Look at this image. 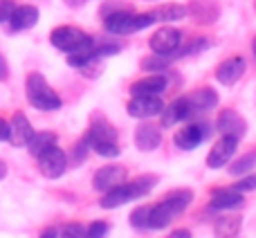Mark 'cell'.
Segmentation results:
<instances>
[{"label": "cell", "instance_id": "obj_13", "mask_svg": "<svg viewBox=\"0 0 256 238\" xmlns=\"http://www.w3.org/2000/svg\"><path fill=\"white\" fill-rule=\"evenodd\" d=\"M248 70V63H245L243 56H232L227 61H222L216 70V79L220 81L222 86H234L240 76Z\"/></svg>", "mask_w": 256, "mask_h": 238}, {"label": "cell", "instance_id": "obj_21", "mask_svg": "<svg viewBox=\"0 0 256 238\" xmlns=\"http://www.w3.org/2000/svg\"><path fill=\"white\" fill-rule=\"evenodd\" d=\"M54 144H56V135H54V132H50V130L36 132L34 130V135L27 142V150H30L32 158H38L45 148H50V146H54Z\"/></svg>", "mask_w": 256, "mask_h": 238}, {"label": "cell", "instance_id": "obj_23", "mask_svg": "<svg viewBox=\"0 0 256 238\" xmlns=\"http://www.w3.org/2000/svg\"><path fill=\"white\" fill-rule=\"evenodd\" d=\"M240 216H222L214 222V232H216L218 238H236V234L240 232Z\"/></svg>", "mask_w": 256, "mask_h": 238}, {"label": "cell", "instance_id": "obj_34", "mask_svg": "<svg viewBox=\"0 0 256 238\" xmlns=\"http://www.w3.org/2000/svg\"><path fill=\"white\" fill-rule=\"evenodd\" d=\"M88 150H90L88 142H86V140H81L79 144L74 146V162H84V160H86V155H88Z\"/></svg>", "mask_w": 256, "mask_h": 238}, {"label": "cell", "instance_id": "obj_30", "mask_svg": "<svg viewBox=\"0 0 256 238\" xmlns=\"http://www.w3.org/2000/svg\"><path fill=\"white\" fill-rule=\"evenodd\" d=\"M108 234V222L106 220H94L92 225L86 230V236L88 238H106Z\"/></svg>", "mask_w": 256, "mask_h": 238}, {"label": "cell", "instance_id": "obj_7", "mask_svg": "<svg viewBox=\"0 0 256 238\" xmlns=\"http://www.w3.org/2000/svg\"><path fill=\"white\" fill-rule=\"evenodd\" d=\"M209 135H212V126H209L207 122H196V124H189V126L180 128V130L176 132V137H173V142H176V146L182 150H194V148H198L204 140H209Z\"/></svg>", "mask_w": 256, "mask_h": 238}, {"label": "cell", "instance_id": "obj_35", "mask_svg": "<svg viewBox=\"0 0 256 238\" xmlns=\"http://www.w3.org/2000/svg\"><path fill=\"white\" fill-rule=\"evenodd\" d=\"M0 142H9V122L0 117Z\"/></svg>", "mask_w": 256, "mask_h": 238}, {"label": "cell", "instance_id": "obj_33", "mask_svg": "<svg viewBox=\"0 0 256 238\" xmlns=\"http://www.w3.org/2000/svg\"><path fill=\"white\" fill-rule=\"evenodd\" d=\"M209 45V40H204V38H196L191 45H186L182 52H178L180 56H184V54H194V52H198V50H202V48H207Z\"/></svg>", "mask_w": 256, "mask_h": 238}, {"label": "cell", "instance_id": "obj_29", "mask_svg": "<svg viewBox=\"0 0 256 238\" xmlns=\"http://www.w3.org/2000/svg\"><path fill=\"white\" fill-rule=\"evenodd\" d=\"M58 238H88V236H86V227L84 225H79V222H70V225H66L61 230Z\"/></svg>", "mask_w": 256, "mask_h": 238}, {"label": "cell", "instance_id": "obj_8", "mask_svg": "<svg viewBox=\"0 0 256 238\" xmlns=\"http://www.w3.org/2000/svg\"><path fill=\"white\" fill-rule=\"evenodd\" d=\"M182 43V34L176 30V27H162L158 30L153 36H150L148 45L155 54H162V56H173V54L180 50Z\"/></svg>", "mask_w": 256, "mask_h": 238}, {"label": "cell", "instance_id": "obj_17", "mask_svg": "<svg viewBox=\"0 0 256 238\" xmlns=\"http://www.w3.org/2000/svg\"><path fill=\"white\" fill-rule=\"evenodd\" d=\"M38 22V9L34 4H16L12 18H9V25H12L14 32H22L30 30Z\"/></svg>", "mask_w": 256, "mask_h": 238}, {"label": "cell", "instance_id": "obj_28", "mask_svg": "<svg viewBox=\"0 0 256 238\" xmlns=\"http://www.w3.org/2000/svg\"><path fill=\"white\" fill-rule=\"evenodd\" d=\"M148 212H150V207H137L130 214V225L135 230H148Z\"/></svg>", "mask_w": 256, "mask_h": 238}, {"label": "cell", "instance_id": "obj_18", "mask_svg": "<svg viewBox=\"0 0 256 238\" xmlns=\"http://www.w3.org/2000/svg\"><path fill=\"white\" fill-rule=\"evenodd\" d=\"M160 142H162V132H160L158 126H153V124H142V126H137L135 146L140 150H144V153L155 150L160 146Z\"/></svg>", "mask_w": 256, "mask_h": 238}, {"label": "cell", "instance_id": "obj_24", "mask_svg": "<svg viewBox=\"0 0 256 238\" xmlns=\"http://www.w3.org/2000/svg\"><path fill=\"white\" fill-rule=\"evenodd\" d=\"M173 214L168 212V207L160 200L158 204H153L150 207V212H148V230H164V227L168 225V222L173 220Z\"/></svg>", "mask_w": 256, "mask_h": 238}, {"label": "cell", "instance_id": "obj_3", "mask_svg": "<svg viewBox=\"0 0 256 238\" xmlns=\"http://www.w3.org/2000/svg\"><path fill=\"white\" fill-rule=\"evenodd\" d=\"M25 92H27V102L36 108V110H43V112H52L58 110L63 106L61 97L50 88V84L45 81L43 74L38 72H32L25 81Z\"/></svg>", "mask_w": 256, "mask_h": 238}, {"label": "cell", "instance_id": "obj_26", "mask_svg": "<svg viewBox=\"0 0 256 238\" xmlns=\"http://www.w3.org/2000/svg\"><path fill=\"white\" fill-rule=\"evenodd\" d=\"M254 166H256V153H245L243 158L232 164L230 173L232 176H245V173H250Z\"/></svg>", "mask_w": 256, "mask_h": 238}, {"label": "cell", "instance_id": "obj_6", "mask_svg": "<svg viewBox=\"0 0 256 238\" xmlns=\"http://www.w3.org/2000/svg\"><path fill=\"white\" fill-rule=\"evenodd\" d=\"M36 160H38L40 176L48 178V180H58V178L68 171V155H66V150L58 148L56 144L45 148Z\"/></svg>", "mask_w": 256, "mask_h": 238}, {"label": "cell", "instance_id": "obj_20", "mask_svg": "<svg viewBox=\"0 0 256 238\" xmlns=\"http://www.w3.org/2000/svg\"><path fill=\"white\" fill-rule=\"evenodd\" d=\"M186 102H189L194 115L196 112H207L218 104V94L214 92L212 88H200V90H196V92L186 94Z\"/></svg>", "mask_w": 256, "mask_h": 238}, {"label": "cell", "instance_id": "obj_38", "mask_svg": "<svg viewBox=\"0 0 256 238\" xmlns=\"http://www.w3.org/2000/svg\"><path fill=\"white\" fill-rule=\"evenodd\" d=\"M7 178V164H4V160H0V180H4Z\"/></svg>", "mask_w": 256, "mask_h": 238}, {"label": "cell", "instance_id": "obj_31", "mask_svg": "<svg viewBox=\"0 0 256 238\" xmlns=\"http://www.w3.org/2000/svg\"><path fill=\"white\" fill-rule=\"evenodd\" d=\"M236 191H240V194H248V191H254L256 189V173H250V176L240 178L236 184H232Z\"/></svg>", "mask_w": 256, "mask_h": 238}, {"label": "cell", "instance_id": "obj_2", "mask_svg": "<svg viewBox=\"0 0 256 238\" xmlns=\"http://www.w3.org/2000/svg\"><path fill=\"white\" fill-rule=\"evenodd\" d=\"M84 140L88 142L90 150H94L102 158H117L122 153L120 144H117V130L112 128L110 122H106L104 117H94L90 128L86 130Z\"/></svg>", "mask_w": 256, "mask_h": 238}, {"label": "cell", "instance_id": "obj_11", "mask_svg": "<svg viewBox=\"0 0 256 238\" xmlns=\"http://www.w3.org/2000/svg\"><path fill=\"white\" fill-rule=\"evenodd\" d=\"M236 146H238V140L230 135H222L220 140L214 144V148L209 150V158H207V166L209 168H222L236 153Z\"/></svg>", "mask_w": 256, "mask_h": 238}, {"label": "cell", "instance_id": "obj_25", "mask_svg": "<svg viewBox=\"0 0 256 238\" xmlns=\"http://www.w3.org/2000/svg\"><path fill=\"white\" fill-rule=\"evenodd\" d=\"M186 14H189V12H186L184 4L171 2V4H162V7H158L155 12H150V16H153L155 20L168 22V20H180V18H184Z\"/></svg>", "mask_w": 256, "mask_h": 238}, {"label": "cell", "instance_id": "obj_36", "mask_svg": "<svg viewBox=\"0 0 256 238\" xmlns=\"http://www.w3.org/2000/svg\"><path fill=\"white\" fill-rule=\"evenodd\" d=\"M168 238H191V232L189 230H176L168 234Z\"/></svg>", "mask_w": 256, "mask_h": 238}, {"label": "cell", "instance_id": "obj_19", "mask_svg": "<svg viewBox=\"0 0 256 238\" xmlns=\"http://www.w3.org/2000/svg\"><path fill=\"white\" fill-rule=\"evenodd\" d=\"M166 86H168L166 76L150 74V76H146V79L135 81V84L130 86V94L132 97H142V94H160V92L166 90Z\"/></svg>", "mask_w": 256, "mask_h": 238}, {"label": "cell", "instance_id": "obj_5", "mask_svg": "<svg viewBox=\"0 0 256 238\" xmlns=\"http://www.w3.org/2000/svg\"><path fill=\"white\" fill-rule=\"evenodd\" d=\"M50 43L56 50L66 54H76V52H86L94 45V40L90 38L86 32H81L79 27H70V25H61L56 30H52L50 34Z\"/></svg>", "mask_w": 256, "mask_h": 238}, {"label": "cell", "instance_id": "obj_9", "mask_svg": "<svg viewBox=\"0 0 256 238\" xmlns=\"http://www.w3.org/2000/svg\"><path fill=\"white\" fill-rule=\"evenodd\" d=\"M128 115L135 119H148L155 117L164 110V104L158 94H142V97H132L126 106Z\"/></svg>", "mask_w": 256, "mask_h": 238}, {"label": "cell", "instance_id": "obj_37", "mask_svg": "<svg viewBox=\"0 0 256 238\" xmlns=\"http://www.w3.org/2000/svg\"><path fill=\"white\" fill-rule=\"evenodd\" d=\"M58 234H61V232H58L56 227H48V230L40 234V238H58Z\"/></svg>", "mask_w": 256, "mask_h": 238}, {"label": "cell", "instance_id": "obj_12", "mask_svg": "<svg viewBox=\"0 0 256 238\" xmlns=\"http://www.w3.org/2000/svg\"><path fill=\"white\" fill-rule=\"evenodd\" d=\"M243 204V194L236 191L234 186L232 189H216L212 194V200H209V209H214V212H232V209H238Z\"/></svg>", "mask_w": 256, "mask_h": 238}, {"label": "cell", "instance_id": "obj_4", "mask_svg": "<svg viewBox=\"0 0 256 238\" xmlns=\"http://www.w3.org/2000/svg\"><path fill=\"white\" fill-rule=\"evenodd\" d=\"M155 18L150 14H130V12H112L106 16L104 27L108 34H117V36H126V34H135V32L146 30L148 25H153Z\"/></svg>", "mask_w": 256, "mask_h": 238}, {"label": "cell", "instance_id": "obj_15", "mask_svg": "<svg viewBox=\"0 0 256 238\" xmlns=\"http://www.w3.org/2000/svg\"><path fill=\"white\" fill-rule=\"evenodd\" d=\"M32 135H34V128H32L30 119L22 112H16L12 117V122H9V142L14 146H27Z\"/></svg>", "mask_w": 256, "mask_h": 238}, {"label": "cell", "instance_id": "obj_14", "mask_svg": "<svg viewBox=\"0 0 256 238\" xmlns=\"http://www.w3.org/2000/svg\"><path fill=\"white\" fill-rule=\"evenodd\" d=\"M218 130H220V135H230V137H236V140H243L245 132H248V126H245L243 117L238 115V112L234 110H222L220 115H218V122H216Z\"/></svg>", "mask_w": 256, "mask_h": 238}, {"label": "cell", "instance_id": "obj_32", "mask_svg": "<svg viewBox=\"0 0 256 238\" xmlns=\"http://www.w3.org/2000/svg\"><path fill=\"white\" fill-rule=\"evenodd\" d=\"M14 9H16V2H14V0H0V22H9Z\"/></svg>", "mask_w": 256, "mask_h": 238}, {"label": "cell", "instance_id": "obj_16", "mask_svg": "<svg viewBox=\"0 0 256 238\" xmlns=\"http://www.w3.org/2000/svg\"><path fill=\"white\" fill-rule=\"evenodd\" d=\"M160 115H162V126L168 128V126H173V124H178V122H186L189 117H194V110H191L186 97H180V99H176V102L168 104Z\"/></svg>", "mask_w": 256, "mask_h": 238}, {"label": "cell", "instance_id": "obj_27", "mask_svg": "<svg viewBox=\"0 0 256 238\" xmlns=\"http://www.w3.org/2000/svg\"><path fill=\"white\" fill-rule=\"evenodd\" d=\"M171 66V56H162V54H155V56H148L142 61V68L148 72H160V70H166Z\"/></svg>", "mask_w": 256, "mask_h": 238}, {"label": "cell", "instance_id": "obj_1", "mask_svg": "<svg viewBox=\"0 0 256 238\" xmlns=\"http://www.w3.org/2000/svg\"><path fill=\"white\" fill-rule=\"evenodd\" d=\"M158 184V178L155 176H140L135 178L132 182H122V184L112 186L110 191L102 196V207L104 209H117L122 204L130 202V200H137V198H144L146 194H150V189Z\"/></svg>", "mask_w": 256, "mask_h": 238}, {"label": "cell", "instance_id": "obj_39", "mask_svg": "<svg viewBox=\"0 0 256 238\" xmlns=\"http://www.w3.org/2000/svg\"><path fill=\"white\" fill-rule=\"evenodd\" d=\"M68 4H72V7H79V4H84L86 0H66Z\"/></svg>", "mask_w": 256, "mask_h": 238}, {"label": "cell", "instance_id": "obj_22", "mask_svg": "<svg viewBox=\"0 0 256 238\" xmlns=\"http://www.w3.org/2000/svg\"><path fill=\"white\" fill-rule=\"evenodd\" d=\"M191 200H194V194H191L189 189H182V191H173V194H168L162 202L166 204L168 212H171L173 216H180V214L191 204Z\"/></svg>", "mask_w": 256, "mask_h": 238}, {"label": "cell", "instance_id": "obj_40", "mask_svg": "<svg viewBox=\"0 0 256 238\" xmlns=\"http://www.w3.org/2000/svg\"><path fill=\"white\" fill-rule=\"evenodd\" d=\"M252 52H254V56H256V38L252 40Z\"/></svg>", "mask_w": 256, "mask_h": 238}, {"label": "cell", "instance_id": "obj_10", "mask_svg": "<svg viewBox=\"0 0 256 238\" xmlns=\"http://www.w3.org/2000/svg\"><path fill=\"white\" fill-rule=\"evenodd\" d=\"M124 180H126V166H122V164H106V166H102L97 173H94L92 186H94V191L106 194V191H110L112 186L122 184Z\"/></svg>", "mask_w": 256, "mask_h": 238}]
</instances>
